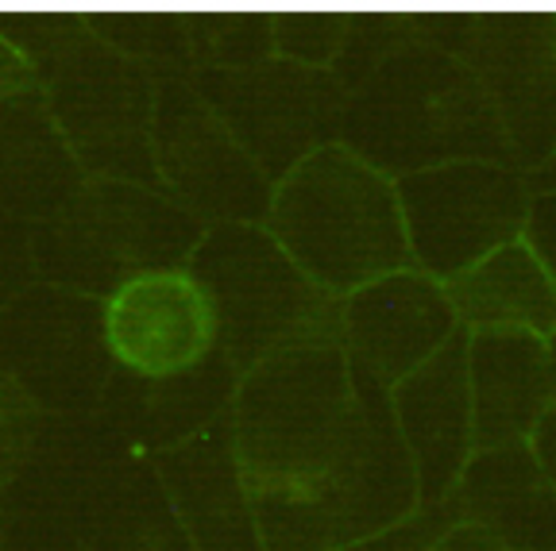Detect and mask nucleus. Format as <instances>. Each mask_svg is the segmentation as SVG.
I'll list each match as a JSON object with an SVG mask.
<instances>
[{
	"label": "nucleus",
	"mask_w": 556,
	"mask_h": 551,
	"mask_svg": "<svg viewBox=\"0 0 556 551\" xmlns=\"http://www.w3.org/2000/svg\"><path fill=\"white\" fill-rule=\"evenodd\" d=\"M0 35L35 69L54 124L89 178L155 185L159 78L97 39L81 9H0Z\"/></svg>",
	"instance_id": "nucleus-1"
},
{
	"label": "nucleus",
	"mask_w": 556,
	"mask_h": 551,
	"mask_svg": "<svg viewBox=\"0 0 556 551\" xmlns=\"http://www.w3.org/2000/svg\"><path fill=\"white\" fill-rule=\"evenodd\" d=\"M205 225L155 185L89 178L43 225H31L39 282L109 302L116 290L159 270H186Z\"/></svg>",
	"instance_id": "nucleus-2"
},
{
	"label": "nucleus",
	"mask_w": 556,
	"mask_h": 551,
	"mask_svg": "<svg viewBox=\"0 0 556 551\" xmlns=\"http://www.w3.org/2000/svg\"><path fill=\"white\" fill-rule=\"evenodd\" d=\"M0 371L43 417H93L121 371L109 339V302L35 282L0 312Z\"/></svg>",
	"instance_id": "nucleus-3"
},
{
	"label": "nucleus",
	"mask_w": 556,
	"mask_h": 551,
	"mask_svg": "<svg viewBox=\"0 0 556 551\" xmlns=\"http://www.w3.org/2000/svg\"><path fill=\"white\" fill-rule=\"evenodd\" d=\"M109 339L124 371L163 379L205 359L217 324L190 270H159L109 297Z\"/></svg>",
	"instance_id": "nucleus-4"
},
{
	"label": "nucleus",
	"mask_w": 556,
	"mask_h": 551,
	"mask_svg": "<svg viewBox=\"0 0 556 551\" xmlns=\"http://www.w3.org/2000/svg\"><path fill=\"white\" fill-rule=\"evenodd\" d=\"M159 190L198 220L225 216L236 193V146L220 128L217 108L198 93L193 78H159L155 104Z\"/></svg>",
	"instance_id": "nucleus-5"
},
{
	"label": "nucleus",
	"mask_w": 556,
	"mask_h": 551,
	"mask_svg": "<svg viewBox=\"0 0 556 551\" xmlns=\"http://www.w3.org/2000/svg\"><path fill=\"white\" fill-rule=\"evenodd\" d=\"M86 181L89 174L54 124L43 89L0 101V213L43 225Z\"/></svg>",
	"instance_id": "nucleus-6"
},
{
	"label": "nucleus",
	"mask_w": 556,
	"mask_h": 551,
	"mask_svg": "<svg viewBox=\"0 0 556 551\" xmlns=\"http://www.w3.org/2000/svg\"><path fill=\"white\" fill-rule=\"evenodd\" d=\"M208 367H213V351L186 371L163 374V379H143L121 367L104 389L97 417L113 428L116 439L148 459L174 444H186L190 436L205 432V417L213 409Z\"/></svg>",
	"instance_id": "nucleus-7"
},
{
	"label": "nucleus",
	"mask_w": 556,
	"mask_h": 551,
	"mask_svg": "<svg viewBox=\"0 0 556 551\" xmlns=\"http://www.w3.org/2000/svg\"><path fill=\"white\" fill-rule=\"evenodd\" d=\"M97 39L148 66L155 78H190L193 51L186 16L155 9H81Z\"/></svg>",
	"instance_id": "nucleus-8"
},
{
	"label": "nucleus",
	"mask_w": 556,
	"mask_h": 551,
	"mask_svg": "<svg viewBox=\"0 0 556 551\" xmlns=\"http://www.w3.org/2000/svg\"><path fill=\"white\" fill-rule=\"evenodd\" d=\"M43 409L20 389L9 371H0V498L31 459L35 444L43 436Z\"/></svg>",
	"instance_id": "nucleus-9"
},
{
	"label": "nucleus",
	"mask_w": 556,
	"mask_h": 551,
	"mask_svg": "<svg viewBox=\"0 0 556 551\" xmlns=\"http://www.w3.org/2000/svg\"><path fill=\"white\" fill-rule=\"evenodd\" d=\"M35 282H39V262H35L31 225L0 213V312L24 297Z\"/></svg>",
	"instance_id": "nucleus-10"
},
{
	"label": "nucleus",
	"mask_w": 556,
	"mask_h": 551,
	"mask_svg": "<svg viewBox=\"0 0 556 551\" xmlns=\"http://www.w3.org/2000/svg\"><path fill=\"white\" fill-rule=\"evenodd\" d=\"M27 89H39V78H35V69L27 66L24 54L0 35V101L27 93Z\"/></svg>",
	"instance_id": "nucleus-11"
},
{
	"label": "nucleus",
	"mask_w": 556,
	"mask_h": 551,
	"mask_svg": "<svg viewBox=\"0 0 556 551\" xmlns=\"http://www.w3.org/2000/svg\"><path fill=\"white\" fill-rule=\"evenodd\" d=\"M4 525H9V513H4V505H0V543H4Z\"/></svg>",
	"instance_id": "nucleus-12"
}]
</instances>
